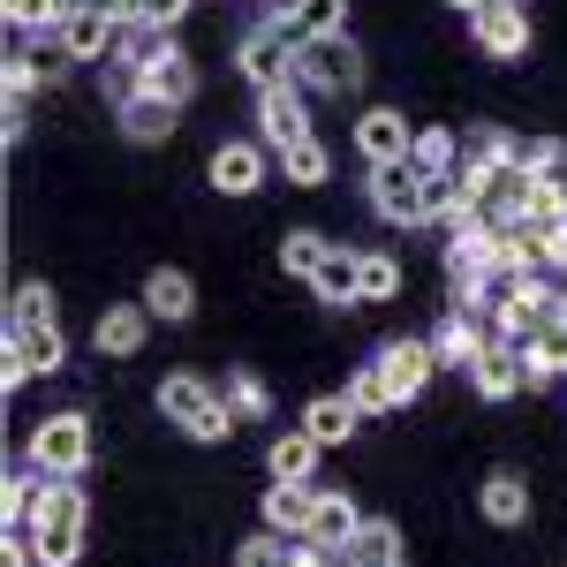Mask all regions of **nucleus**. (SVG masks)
Instances as JSON below:
<instances>
[{
	"instance_id": "15",
	"label": "nucleus",
	"mask_w": 567,
	"mask_h": 567,
	"mask_svg": "<svg viewBox=\"0 0 567 567\" xmlns=\"http://www.w3.org/2000/svg\"><path fill=\"white\" fill-rule=\"evenodd\" d=\"M280 31H288V45L341 39V31H349V0H288V8H280Z\"/></svg>"
},
{
	"instance_id": "11",
	"label": "nucleus",
	"mask_w": 567,
	"mask_h": 567,
	"mask_svg": "<svg viewBox=\"0 0 567 567\" xmlns=\"http://www.w3.org/2000/svg\"><path fill=\"white\" fill-rule=\"evenodd\" d=\"M213 189L219 197H250V189H265V144H250V136H227L213 152Z\"/></svg>"
},
{
	"instance_id": "19",
	"label": "nucleus",
	"mask_w": 567,
	"mask_h": 567,
	"mask_svg": "<svg viewBox=\"0 0 567 567\" xmlns=\"http://www.w3.org/2000/svg\"><path fill=\"white\" fill-rule=\"evenodd\" d=\"M560 371H567V318H553L545 333L523 341V386H553Z\"/></svg>"
},
{
	"instance_id": "14",
	"label": "nucleus",
	"mask_w": 567,
	"mask_h": 567,
	"mask_svg": "<svg viewBox=\"0 0 567 567\" xmlns=\"http://www.w3.org/2000/svg\"><path fill=\"white\" fill-rule=\"evenodd\" d=\"M470 31H477V45L492 61H515V53H529V8L523 0H499V8L470 16Z\"/></svg>"
},
{
	"instance_id": "12",
	"label": "nucleus",
	"mask_w": 567,
	"mask_h": 567,
	"mask_svg": "<svg viewBox=\"0 0 567 567\" xmlns=\"http://www.w3.org/2000/svg\"><path fill=\"white\" fill-rule=\"evenodd\" d=\"M379 371H386L393 401H416V393L432 386V371H439V349L432 341H386V349H379Z\"/></svg>"
},
{
	"instance_id": "8",
	"label": "nucleus",
	"mask_w": 567,
	"mask_h": 567,
	"mask_svg": "<svg viewBox=\"0 0 567 567\" xmlns=\"http://www.w3.org/2000/svg\"><path fill=\"white\" fill-rule=\"evenodd\" d=\"M130 91H152V99H175V106H189V91H197V61H189L175 39H152V53H144V69H136Z\"/></svg>"
},
{
	"instance_id": "10",
	"label": "nucleus",
	"mask_w": 567,
	"mask_h": 567,
	"mask_svg": "<svg viewBox=\"0 0 567 567\" xmlns=\"http://www.w3.org/2000/svg\"><path fill=\"white\" fill-rule=\"evenodd\" d=\"M303 99H310V91L296 84V76H288V84H272V91H258V130H265V144H272V152H288L296 136H310Z\"/></svg>"
},
{
	"instance_id": "6",
	"label": "nucleus",
	"mask_w": 567,
	"mask_h": 567,
	"mask_svg": "<svg viewBox=\"0 0 567 567\" xmlns=\"http://www.w3.org/2000/svg\"><path fill=\"white\" fill-rule=\"evenodd\" d=\"M371 205H379V219H393V227H432L424 175H416L409 159H386V167H371Z\"/></svg>"
},
{
	"instance_id": "1",
	"label": "nucleus",
	"mask_w": 567,
	"mask_h": 567,
	"mask_svg": "<svg viewBox=\"0 0 567 567\" xmlns=\"http://www.w3.org/2000/svg\"><path fill=\"white\" fill-rule=\"evenodd\" d=\"M84 523H91V499L76 477H45L31 515H23V537L39 545V567H76L84 553Z\"/></svg>"
},
{
	"instance_id": "44",
	"label": "nucleus",
	"mask_w": 567,
	"mask_h": 567,
	"mask_svg": "<svg viewBox=\"0 0 567 567\" xmlns=\"http://www.w3.org/2000/svg\"><path fill=\"white\" fill-rule=\"evenodd\" d=\"M371 567H409V560H371Z\"/></svg>"
},
{
	"instance_id": "39",
	"label": "nucleus",
	"mask_w": 567,
	"mask_h": 567,
	"mask_svg": "<svg viewBox=\"0 0 567 567\" xmlns=\"http://www.w3.org/2000/svg\"><path fill=\"white\" fill-rule=\"evenodd\" d=\"M219 401H227V409H235V416H265V386H258V379H250V371H235V379H227V393H219Z\"/></svg>"
},
{
	"instance_id": "36",
	"label": "nucleus",
	"mask_w": 567,
	"mask_h": 567,
	"mask_svg": "<svg viewBox=\"0 0 567 567\" xmlns=\"http://www.w3.org/2000/svg\"><path fill=\"white\" fill-rule=\"evenodd\" d=\"M349 401H355V409H363V424H371V416H386V409H401L379 363H363V371H355V379H349Z\"/></svg>"
},
{
	"instance_id": "30",
	"label": "nucleus",
	"mask_w": 567,
	"mask_h": 567,
	"mask_svg": "<svg viewBox=\"0 0 567 567\" xmlns=\"http://www.w3.org/2000/svg\"><path fill=\"white\" fill-rule=\"evenodd\" d=\"M409 167H416V175H454V167H462V144H454V130H416V144H409Z\"/></svg>"
},
{
	"instance_id": "5",
	"label": "nucleus",
	"mask_w": 567,
	"mask_h": 567,
	"mask_svg": "<svg viewBox=\"0 0 567 567\" xmlns=\"http://www.w3.org/2000/svg\"><path fill=\"white\" fill-rule=\"evenodd\" d=\"M296 84L310 99H349L363 84V61H355L349 39H318V45H296Z\"/></svg>"
},
{
	"instance_id": "35",
	"label": "nucleus",
	"mask_w": 567,
	"mask_h": 567,
	"mask_svg": "<svg viewBox=\"0 0 567 567\" xmlns=\"http://www.w3.org/2000/svg\"><path fill=\"white\" fill-rule=\"evenodd\" d=\"M69 8H76V0H8V31H45V39H53V31L69 23Z\"/></svg>"
},
{
	"instance_id": "28",
	"label": "nucleus",
	"mask_w": 567,
	"mask_h": 567,
	"mask_svg": "<svg viewBox=\"0 0 567 567\" xmlns=\"http://www.w3.org/2000/svg\"><path fill=\"white\" fill-rule=\"evenodd\" d=\"M280 167H288V182H296V189H326V175H333V152H326L318 136H296V144L280 152Z\"/></svg>"
},
{
	"instance_id": "21",
	"label": "nucleus",
	"mask_w": 567,
	"mask_h": 567,
	"mask_svg": "<svg viewBox=\"0 0 567 567\" xmlns=\"http://www.w3.org/2000/svg\"><path fill=\"white\" fill-rule=\"evenodd\" d=\"M175 99H152V91H130L122 99V130L136 136V144H159V136H175Z\"/></svg>"
},
{
	"instance_id": "29",
	"label": "nucleus",
	"mask_w": 567,
	"mask_h": 567,
	"mask_svg": "<svg viewBox=\"0 0 567 567\" xmlns=\"http://www.w3.org/2000/svg\"><path fill=\"white\" fill-rule=\"evenodd\" d=\"M106 8H114V23H136V31H159V39H167V31H175L182 16H189V0H106Z\"/></svg>"
},
{
	"instance_id": "7",
	"label": "nucleus",
	"mask_w": 567,
	"mask_h": 567,
	"mask_svg": "<svg viewBox=\"0 0 567 567\" xmlns=\"http://www.w3.org/2000/svg\"><path fill=\"white\" fill-rule=\"evenodd\" d=\"M114 39H122V23H114V8H99V0H76V8H69V23L53 31V45H61L69 61H106Z\"/></svg>"
},
{
	"instance_id": "3",
	"label": "nucleus",
	"mask_w": 567,
	"mask_h": 567,
	"mask_svg": "<svg viewBox=\"0 0 567 567\" xmlns=\"http://www.w3.org/2000/svg\"><path fill=\"white\" fill-rule=\"evenodd\" d=\"M159 416L182 424L189 439H227V432H235V409H227L205 379H189V371H175V379L159 386Z\"/></svg>"
},
{
	"instance_id": "25",
	"label": "nucleus",
	"mask_w": 567,
	"mask_h": 567,
	"mask_svg": "<svg viewBox=\"0 0 567 567\" xmlns=\"http://www.w3.org/2000/svg\"><path fill=\"white\" fill-rule=\"evenodd\" d=\"M355 280H363V250H349V243H333V258L318 265L310 296H318V303H355Z\"/></svg>"
},
{
	"instance_id": "40",
	"label": "nucleus",
	"mask_w": 567,
	"mask_h": 567,
	"mask_svg": "<svg viewBox=\"0 0 567 567\" xmlns=\"http://www.w3.org/2000/svg\"><path fill=\"white\" fill-rule=\"evenodd\" d=\"M31 318H53V288H16V303H8V326H31Z\"/></svg>"
},
{
	"instance_id": "41",
	"label": "nucleus",
	"mask_w": 567,
	"mask_h": 567,
	"mask_svg": "<svg viewBox=\"0 0 567 567\" xmlns=\"http://www.w3.org/2000/svg\"><path fill=\"white\" fill-rule=\"evenodd\" d=\"M515 159H523L529 175H560V159H567V144H560V136H537V144H523V152H515Z\"/></svg>"
},
{
	"instance_id": "34",
	"label": "nucleus",
	"mask_w": 567,
	"mask_h": 567,
	"mask_svg": "<svg viewBox=\"0 0 567 567\" xmlns=\"http://www.w3.org/2000/svg\"><path fill=\"white\" fill-rule=\"evenodd\" d=\"M523 219H529V227H553V219H567V182H560V175H529Z\"/></svg>"
},
{
	"instance_id": "38",
	"label": "nucleus",
	"mask_w": 567,
	"mask_h": 567,
	"mask_svg": "<svg viewBox=\"0 0 567 567\" xmlns=\"http://www.w3.org/2000/svg\"><path fill=\"white\" fill-rule=\"evenodd\" d=\"M31 499H39V477H23V470H16V477L0 484V515H8V529H23V515H31Z\"/></svg>"
},
{
	"instance_id": "43",
	"label": "nucleus",
	"mask_w": 567,
	"mask_h": 567,
	"mask_svg": "<svg viewBox=\"0 0 567 567\" xmlns=\"http://www.w3.org/2000/svg\"><path fill=\"white\" fill-rule=\"evenodd\" d=\"M454 8H462V16H484V8H499V0H454Z\"/></svg>"
},
{
	"instance_id": "37",
	"label": "nucleus",
	"mask_w": 567,
	"mask_h": 567,
	"mask_svg": "<svg viewBox=\"0 0 567 567\" xmlns=\"http://www.w3.org/2000/svg\"><path fill=\"white\" fill-rule=\"evenodd\" d=\"M243 567H296V537H280V529H265L243 545Z\"/></svg>"
},
{
	"instance_id": "16",
	"label": "nucleus",
	"mask_w": 567,
	"mask_h": 567,
	"mask_svg": "<svg viewBox=\"0 0 567 567\" xmlns=\"http://www.w3.org/2000/svg\"><path fill=\"white\" fill-rule=\"evenodd\" d=\"M355 529H363L355 499H349V492H326V484H318V515H310L303 545H318V553H349V537H355Z\"/></svg>"
},
{
	"instance_id": "42",
	"label": "nucleus",
	"mask_w": 567,
	"mask_h": 567,
	"mask_svg": "<svg viewBox=\"0 0 567 567\" xmlns=\"http://www.w3.org/2000/svg\"><path fill=\"white\" fill-rule=\"evenodd\" d=\"M537 243H545V265H560V272H567V219L537 227Z\"/></svg>"
},
{
	"instance_id": "32",
	"label": "nucleus",
	"mask_w": 567,
	"mask_h": 567,
	"mask_svg": "<svg viewBox=\"0 0 567 567\" xmlns=\"http://www.w3.org/2000/svg\"><path fill=\"white\" fill-rule=\"evenodd\" d=\"M349 567H371V560H401V537H393V523H371L363 515V529L349 537V553H341Z\"/></svg>"
},
{
	"instance_id": "31",
	"label": "nucleus",
	"mask_w": 567,
	"mask_h": 567,
	"mask_svg": "<svg viewBox=\"0 0 567 567\" xmlns=\"http://www.w3.org/2000/svg\"><path fill=\"white\" fill-rule=\"evenodd\" d=\"M333 258V243L326 235H310V227H296V235H280V265H288V280H318V265Z\"/></svg>"
},
{
	"instance_id": "2",
	"label": "nucleus",
	"mask_w": 567,
	"mask_h": 567,
	"mask_svg": "<svg viewBox=\"0 0 567 567\" xmlns=\"http://www.w3.org/2000/svg\"><path fill=\"white\" fill-rule=\"evenodd\" d=\"M23 454H31L39 477H84V470H91V416H84V409H61V416L31 424Z\"/></svg>"
},
{
	"instance_id": "22",
	"label": "nucleus",
	"mask_w": 567,
	"mask_h": 567,
	"mask_svg": "<svg viewBox=\"0 0 567 567\" xmlns=\"http://www.w3.org/2000/svg\"><path fill=\"white\" fill-rule=\"evenodd\" d=\"M144 310H152V318H167V326H182V318L197 310V288H189V272L159 265V272L144 280Z\"/></svg>"
},
{
	"instance_id": "17",
	"label": "nucleus",
	"mask_w": 567,
	"mask_h": 567,
	"mask_svg": "<svg viewBox=\"0 0 567 567\" xmlns=\"http://www.w3.org/2000/svg\"><path fill=\"white\" fill-rule=\"evenodd\" d=\"M409 144H416V130H409L393 106H371V114L355 122V152H363L371 167H386V159H409Z\"/></svg>"
},
{
	"instance_id": "45",
	"label": "nucleus",
	"mask_w": 567,
	"mask_h": 567,
	"mask_svg": "<svg viewBox=\"0 0 567 567\" xmlns=\"http://www.w3.org/2000/svg\"><path fill=\"white\" fill-rule=\"evenodd\" d=\"M99 8H106V0H99Z\"/></svg>"
},
{
	"instance_id": "18",
	"label": "nucleus",
	"mask_w": 567,
	"mask_h": 567,
	"mask_svg": "<svg viewBox=\"0 0 567 567\" xmlns=\"http://www.w3.org/2000/svg\"><path fill=\"white\" fill-rule=\"evenodd\" d=\"M310 515H318V484H280L265 492V529H280V537H303Z\"/></svg>"
},
{
	"instance_id": "27",
	"label": "nucleus",
	"mask_w": 567,
	"mask_h": 567,
	"mask_svg": "<svg viewBox=\"0 0 567 567\" xmlns=\"http://www.w3.org/2000/svg\"><path fill=\"white\" fill-rule=\"evenodd\" d=\"M484 523H499V529L529 523V484L515 477V470H499V477H484Z\"/></svg>"
},
{
	"instance_id": "4",
	"label": "nucleus",
	"mask_w": 567,
	"mask_h": 567,
	"mask_svg": "<svg viewBox=\"0 0 567 567\" xmlns=\"http://www.w3.org/2000/svg\"><path fill=\"white\" fill-rule=\"evenodd\" d=\"M69 363V341H61V326L53 318H31V326H8V355H0V386L16 393L23 379H39V371H61Z\"/></svg>"
},
{
	"instance_id": "33",
	"label": "nucleus",
	"mask_w": 567,
	"mask_h": 567,
	"mask_svg": "<svg viewBox=\"0 0 567 567\" xmlns=\"http://www.w3.org/2000/svg\"><path fill=\"white\" fill-rule=\"evenodd\" d=\"M401 296V265L386 250H363V280H355V303H393Z\"/></svg>"
},
{
	"instance_id": "23",
	"label": "nucleus",
	"mask_w": 567,
	"mask_h": 567,
	"mask_svg": "<svg viewBox=\"0 0 567 567\" xmlns=\"http://www.w3.org/2000/svg\"><path fill=\"white\" fill-rule=\"evenodd\" d=\"M144 326H152V310H144V303H114L106 318H99L91 341H99V355H136V349H144Z\"/></svg>"
},
{
	"instance_id": "9",
	"label": "nucleus",
	"mask_w": 567,
	"mask_h": 567,
	"mask_svg": "<svg viewBox=\"0 0 567 567\" xmlns=\"http://www.w3.org/2000/svg\"><path fill=\"white\" fill-rule=\"evenodd\" d=\"M235 61H243V76H250L258 91L288 84V76H296V45H288V31H280V16H272V23H258V31L243 39V53H235Z\"/></svg>"
},
{
	"instance_id": "20",
	"label": "nucleus",
	"mask_w": 567,
	"mask_h": 567,
	"mask_svg": "<svg viewBox=\"0 0 567 567\" xmlns=\"http://www.w3.org/2000/svg\"><path fill=\"white\" fill-rule=\"evenodd\" d=\"M355 424H363V409H355L349 393H318V401L303 409V432L318 439V446H341V439H349Z\"/></svg>"
},
{
	"instance_id": "26",
	"label": "nucleus",
	"mask_w": 567,
	"mask_h": 567,
	"mask_svg": "<svg viewBox=\"0 0 567 567\" xmlns=\"http://www.w3.org/2000/svg\"><path fill=\"white\" fill-rule=\"evenodd\" d=\"M484 341H492V333H484V326H477V310H454V318H446V326H439V333H432L439 363H462V371L477 363V349H484Z\"/></svg>"
},
{
	"instance_id": "13",
	"label": "nucleus",
	"mask_w": 567,
	"mask_h": 567,
	"mask_svg": "<svg viewBox=\"0 0 567 567\" xmlns=\"http://www.w3.org/2000/svg\"><path fill=\"white\" fill-rule=\"evenodd\" d=\"M470 386H477L484 401H507V393L523 386V341L492 333V341L477 349V363H470Z\"/></svg>"
},
{
	"instance_id": "24",
	"label": "nucleus",
	"mask_w": 567,
	"mask_h": 567,
	"mask_svg": "<svg viewBox=\"0 0 567 567\" xmlns=\"http://www.w3.org/2000/svg\"><path fill=\"white\" fill-rule=\"evenodd\" d=\"M318 454H326V446H318L310 432H280L265 462H272V477H280V484H318Z\"/></svg>"
}]
</instances>
